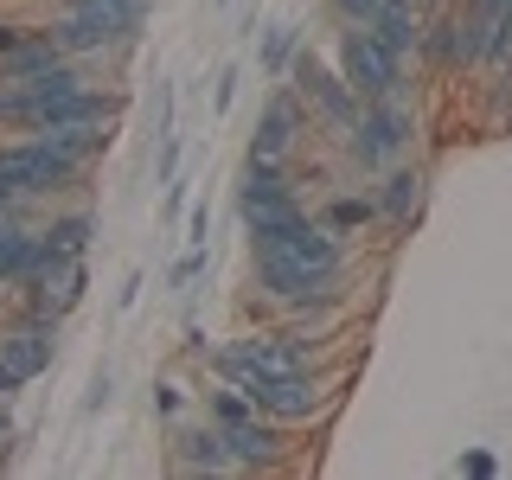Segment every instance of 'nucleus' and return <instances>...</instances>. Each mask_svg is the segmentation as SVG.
<instances>
[{
  "mask_svg": "<svg viewBox=\"0 0 512 480\" xmlns=\"http://www.w3.org/2000/svg\"><path fill=\"white\" fill-rule=\"evenodd\" d=\"M205 365H212V378L218 384H237V391L250 397L263 416H276V423H314V416H327L333 410V378L327 372H269V365H250V359H231L224 346L205 352Z\"/></svg>",
  "mask_w": 512,
  "mask_h": 480,
  "instance_id": "1",
  "label": "nucleus"
},
{
  "mask_svg": "<svg viewBox=\"0 0 512 480\" xmlns=\"http://www.w3.org/2000/svg\"><path fill=\"white\" fill-rule=\"evenodd\" d=\"M250 282H256V295L288 320H327L346 301V269L301 263V256L282 250V244L250 250Z\"/></svg>",
  "mask_w": 512,
  "mask_h": 480,
  "instance_id": "2",
  "label": "nucleus"
},
{
  "mask_svg": "<svg viewBox=\"0 0 512 480\" xmlns=\"http://www.w3.org/2000/svg\"><path fill=\"white\" fill-rule=\"evenodd\" d=\"M52 39L64 45L71 58L84 64H103V58H122L141 45V26H148V7L141 0H96V7H52L39 20Z\"/></svg>",
  "mask_w": 512,
  "mask_h": 480,
  "instance_id": "3",
  "label": "nucleus"
},
{
  "mask_svg": "<svg viewBox=\"0 0 512 480\" xmlns=\"http://www.w3.org/2000/svg\"><path fill=\"white\" fill-rule=\"evenodd\" d=\"M0 180L13 192H26V199H39V205H58L90 180V167L58 154L45 135H13V141H0Z\"/></svg>",
  "mask_w": 512,
  "mask_h": 480,
  "instance_id": "4",
  "label": "nucleus"
},
{
  "mask_svg": "<svg viewBox=\"0 0 512 480\" xmlns=\"http://www.w3.org/2000/svg\"><path fill=\"white\" fill-rule=\"evenodd\" d=\"M410 135H416V116L404 109V96H378V103H365L359 122L340 135V148H346V160H352V173L378 180L391 160L410 154Z\"/></svg>",
  "mask_w": 512,
  "mask_h": 480,
  "instance_id": "5",
  "label": "nucleus"
},
{
  "mask_svg": "<svg viewBox=\"0 0 512 480\" xmlns=\"http://www.w3.org/2000/svg\"><path fill=\"white\" fill-rule=\"evenodd\" d=\"M288 84H295V96L308 103V116H314L320 135H346V128L359 122V109H365L359 90L340 77V64L320 58V52H308V45H301L295 64H288Z\"/></svg>",
  "mask_w": 512,
  "mask_h": 480,
  "instance_id": "6",
  "label": "nucleus"
},
{
  "mask_svg": "<svg viewBox=\"0 0 512 480\" xmlns=\"http://www.w3.org/2000/svg\"><path fill=\"white\" fill-rule=\"evenodd\" d=\"M333 64H340V77H346L352 90H359V103H378V96H404V58L384 52V45L372 39V26L340 20V32H333Z\"/></svg>",
  "mask_w": 512,
  "mask_h": 480,
  "instance_id": "7",
  "label": "nucleus"
},
{
  "mask_svg": "<svg viewBox=\"0 0 512 480\" xmlns=\"http://www.w3.org/2000/svg\"><path fill=\"white\" fill-rule=\"evenodd\" d=\"M224 448H231V468H256V474H276V468H288V455H295L288 423H276V416H263V410L224 429Z\"/></svg>",
  "mask_w": 512,
  "mask_h": 480,
  "instance_id": "8",
  "label": "nucleus"
},
{
  "mask_svg": "<svg viewBox=\"0 0 512 480\" xmlns=\"http://www.w3.org/2000/svg\"><path fill=\"white\" fill-rule=\"evenodd\" d=\"M308 128H314V116H308V103L295 96V84H288V90H276L263 103V116H256V128H250V154L288 160L301 141H308Z\"/></svg>",
  "mask_w": 512,
  "mask_h": 480,
  "instance_id": "9",
  "label": "nucleus"
},
{
  "mask_svg": "<svg viewBox=\"0 0 512 480\" xmlns=\"http://www.w3.org/2000/svg\"><path fill=\"white\" fill-rule=\"evenodd\" d=\"M0 359H7L26 384L45 378L58 365V327L52 320H7V327H0Z\"/></svg>",
  "mask_w": 512,
  "mask_h": 480,
  "instance_id": "10",
  "label": "nucleus"
},
{
  "mask_svg": "<svg viewBox=\"0 0 512 480\" xmlns=\"http://www.w3.org/2000/svg\"><path fill=\"white\" fill-rule=\"evenodd\" d=\"M167 461L180 474H231V448H224V429L205 416V423H173Z\"/></svg>",
  "mask_w": 512,
  "mask_h": 480,
  "instance_id": "11",
  "label": "nucleus"
},
{
  "mask_svg": "<svg viewBox=\"0 0 512 480\" xmlns=\"http://www.w3.org/2000/svg\"><path fill=\"white\" fill-rule=\"evenodd\" d=\"M423 192H429V180H423V167H404V160H391V167L372 180V199H378V218L384 224H416V212H423Z\"/></svg>",
  "mask_w": 512,
  "mask_h": 480,
  "instance_id": "12",
  "label": "nucleus"
},
{
  "mask_svg": "<svg viewBox=\"0 0 512 480\" xmlns=\"http://www.w3.org/2000/svg\"><path fill=\"white\" fill-rule=\"evenodd\" d=\"M39 231L20 218H0V295H13V288H26V282H39Z\"/></svg>",
  "mask_w": 512,
  "mask_h": 480,
  "instance_id": "13",
  "label": "nucleus"
},
{
  "mask_svg": "<svg viewBox=\"0 0 512 480\" xmlns=\"http://www.w3.org/2000/svg\"><path fill=\"white\" fill-rule=\"evenodd\" d=\"M58 64H71V52L52 39V32H32V39H20L13 52H0V84H32V77H52Z\"/></svg>",
  "mask_w": 512,
  "mask_h": 480,
  "instance_id": "14",
  "label": "nucleus"
},
{
  "mask_svg": "<svg viewBox=\"0 0 512 480\" xmlns=\"http://www.w3.org/2000/svg\"><path fill=\"white\" fill-rule=\"evenodd\" d=\"M308 218H314V212L301 205V192H288V199H269V205H250V212H244L250 250H263V244H282V237H295Z\"/></svg>",
  "mask_w": 512,
  "mask_h": 480,
  "instance_id": "15",
  "label": "nucleus"
},
{
  "mask_svg": "<svg viewBox=\"0 0 512 480\" xmlns=\"http://www.w3.org/2000/svg\"><path fill=\"white\" fill-rule=\"evenodd\" d=\"M288 192H295V173H288V160L244 154V180H237V212H250V205H269V199H288Z\"/></svg>",
  "mask_w": 512,
  "mask_h": 480,
  "instance_id": "16",
  "label": "nucleus"
},
{
  "mask_svg": "<svg viewBox=\"0 0 512 480\" xmlns=\"http://www.w3.org/2000/svg\"><path fill=\"white\" fill-rule=\"evenodd\" d=\"M39 237H45V250H52L58 263H84V250H90V237H96V212H90V205L52 212V218L39 224Z\"/></svg>",
  "mask_w": 512,
  "mask_h": 480,
  "instance_id": "17",
  "label": "nucleus"
},
{
  "mask_svg": "<svg viewBox=\"0 0 512 480\" xmlns=\"http://www.w3.org/2000/svg\"><path fill=\"white\" fill-rule=\"evenodd\" d=\"M372 39L384 45L391 58H416V45H423V13H416V0H391V7L372 20Z\"/></svg>",
  "mask_w": 512,
  "mask_h": 480,
  "instance_id": "18",
  "label": "nucleus"
},
{
  "mask_svg": "<svg viewBox=\"0 0 512 480\" xmlns=\"http://www.w3.org/2000/svg\"><path fill=\"white\" fill-rule=\"evenodd\" d=\"M416 58L429 64V71H461V26H455V0L436 7L423 20V45H416Z\"/></svg>",
  "mask_w": 512,
  "mask_h": 480,
  "instance_id": "19",
  "label": "nucleus"
},
{
  "mask_svg": "<svg viewBox=\"0 0 512 480\" xmlns=\"http://www.w3.org/2000/svg\"><path fill=\"white\" fill-rule=\"evenodd\" d=\"M314 218L327 224V231H340V237H359L365 224H378V199H372V192H333Z\"/></svg>",
  "mask_w": 512,
  "mask_h": 480,
  "instance_id": "20",
  "label": "nucleus"
},
{
  "mask_svg": "<svg viewBox=\"0 0 512 480\" xmlns=\"http://www.w3.org/2000/svg\"><path fill=\"white\" fill-rule=\"evenodd\" d=\"M295 52H301V26H269V32H263V52H256V64H263V77H288Z\"/></svg>",
  "mask_w": 512,
  "mask_h": 480,
  "instance_id": "21",
  "label": "nucleus"
},
{
  "mask_svg": "<svg viewBox=\"0 0 512 480\" xmlns=\"http://www.w3.org/2000/svg\"><path fill=\"white\" fill-rule=\"evenodd\" d=\"M205 269H212V250H205V244H186V256L167 269V288H192V282L205 276Z\"/></svg>",
  "mask_w": 512,
  "mask_h": 480,
  "instance_id": "22",
  "label": "nucleus"
},
{
  "mask_svg": "<svg viewBox=\"0 0 512 480\" xmlns=\"http://www.w3.org/2000/svg\"><path fill=\"white\" fill-rule=\"evenodd\" d=\"M154 410L167 416V423H180V410H186V384H180V378H160V384H154Z\"/></svg>",
  "mask_w": 512,
  "mask_h": 480,
  "instance_id": "23",
  "label": "nucleus"
},
{
  "mask_svg": "<svg viewBox=\"0 0 512 480\" xmlns=\"http://www.w3.org/2000/svg\"><path fill=\"white\" fill-rule=\"evenodd\" d=\"M39 212H45L39 199H26V192H13L7 180H0V218H20V224H32Z\"/></svg>",
  "mask_w": 512,
  "mask_h": 480,
  "instance_id": "24",
  "label": "nucleus"
},
{
  "mask_svg": "<svg viewBox=\"0 0 512 480\" xmlns=\"http://www.w3.org/2000/svg\"><path fill=\"white\" fill-rule=\"evenodd\" d=\"M455 474H468V480H493V474H500V455H493V448H468V455L455 461Z\"/></svg>",
  "mask_w": 512,
  "mask_h": 480,
  "instance_id": "25",
  "label": "nucleus"
},
{
  "mask_svg": "<svg viewBox=\"0 0 512 480\" xmlns=\"http://www.w3.org/2000/svg\"><path fill=\"white\" fill-rule=\"evenodd\" d=\"M333 13H340V20H352V26H372L384 7H391V0H327Z\"/></svg>",
  "mask_w": 512,
  "mask_h": 480,
  "instance_id": "26",
  "label": "nucleus"
},
{
  "mask_svg": "<svg viewBox=\"0 0 512 480\" xmlns=\"http://www.w3.org/2000/svg\"><path fill=\"white\" fill-rule=\"evenodd\" d=\"M173 173H180V135H173V128H160V160H154V180L167 186Z\"/></svg>",
  "mask_w": 512,
  "mask_h": 480,
  "instance_id": "27",
  "label": "nucleus"
},
{
  "mask_svg": "<svg viewBox=\"0 0 512 480\" xmlns=\"http://www.w3.org/2000/svg\"><path fill=\"white\" fill-rule=\"evenodd\" d=\"M237 84H244V71H237V64H224V71H218V90H212V109H218V116L237 103Z\"/></svg>",
  "mask_w": 512,
  "mask_h": 480,
  "instance_id": "28",
  "label": "nucleus"
},
{
  "mask_svg": "<svg viewBox=\"0 0 512 480\" xmlns=\"http://www.w3.org/2000/svg\"><path fill=\"white\" fill-rule=\"evenodd\" d=\"M205 237H212V199H199L186 218V244H205Z\"/></svg>",
  "mask_w": 512,
  "mask_h": 480,
  "instance_id": "29",
  "label": "nucleus"
},
{
  "mask_svg": "<svg viewBox=\"0 0 512 480\" xmlns=\"http://www.w3.org/2000/svg\"><path fill=\"white\" fill-rule=\"evenodd\" d=\"M39 32V20H0V52H13L20 39H32Z\"/></svg>",
  "mask_w": 512,
  "mask_h": 480,
  "instance_id": "30",
  "label": "nucleus"
},
{
  "mask_svg": "<svg viewBox=\"0 0 512 480\" xmlns=\"http://www.w3.org/2000/svg\"><path fill=\"white\" fill-rule=\"evenodd\" d=\"M20 391H26V378H20V372H13V365H7V359H0V404H13V397H20Z\"/></svg>",
  "mask_w": 512,
  "mask_h": 480,
  "instance_id": "31",
  "label": "nucleus"
},
{
  "mask_svg": "<svg viewBox=\"0 0 512 480\" xmlns=\"http://www.w3.org/2000/svg\"><path fill=\"white\" fill-rule=\"evenodd\" d=\"M109 404V372H96V384H90V404L84 410H103Z\"/></svg>",
  "mask_w": 512,
  "mask_h": 480,
  "instance_id": "32",
  "label": "nucleus"
},
{
  "mask_svg": "<svg viewBox=\"0 0 512 480\" xmlns=\"http://www.w3.org/2000/svg\"><path fill=\"white\" fill-rule=\"evenodd\" d=\"M7 442H13V423H7V404H0V461H7Z\"/></svg>",
  "mask_w": 512,
  "mask_h": 480,
  "instance_id": "33",
  "label": "nucleus"
},
{
  "mask_svg": "<svg viewBox=\"0 0 512 480\" xmlns=\"http://www.w3.org/2000/svg\"><path fill=\"white\" fill-rule=\"evenodd\" d=\"M45 7H96V0H45ZM141 7H154V0H141Z\"/></svg>",
  "mask_w": 512,
  "mask_h": 480,
  "instance_id": "34",
  "label": "nucleus"
},
{
  "mask_svg": "<svg viewBox=\"0 0 512 480\" xmlns=\"http://www.w3.org/2000/svg\"><path fill=\"white\" fill-rule=\"evenodd\" d=\"M218 7H231V0H218Z\"/></svg>",
  "mask_w": 512,
  "mask_h": 480,
  "instance_id": "35",
  "label": "nucleus"
}]
</instances>
